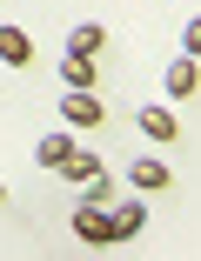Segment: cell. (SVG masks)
<instances>
[{
	"label": "cell",
	"instance_id": "6da1fadb",
	"mask_svg": "<svg viewBox=\"0 0 201 261\" xmlns=\"http://www.w3.org/2000/svg\"><path fill=\"white\" fill-rule=\"evenodd\" d=\"M61 121H67V127H100V121H108V100H100L94 87H67Z\"/></svg>",
	"mask_w": 201,
	"mask_h": 261
},
{
	"label": "cell",
	"instance_id": "7a4b0ae2",
	"mask_svg": "<svg viewBox=\"0 0 201 261\" xmlns=\"http://www.w3.org/2000/svg\"><path fill=\"white\" fill-rule=\"evenodd\" d=\"M74 234H81V241H94V248H108V241H114V228H108V207H100L94 194L74 207Z\"/></svg>",
	"mask_w": 201,
	"mask_h": 261
},
{
	"label": "cell",
	"instance_id": "3957f363",
	"mask_svg": "<svg viewBox=\"0 0 201 261\" xmlns=\"http://www.w3.org/2000/svg\"><path fill=\"white\" fill-rule=\"evenodd\" d=\"M194 87H201V67H194V54H174V61H168V94H174V100H188Z\"/></svg>",
	"mask_w": 201,
	"mask_h": 261
},
{
	"label": "cell",
	"instance_id": "277c9868",
	"mask_svg": "<svg viewBox=\"0 0 201 261\" xmlns=\"http://www.w3.org/2000/svg\"><path fill=\"white\" fill-rule=\"evenodd\" d=\"M67 154H74V141H67V134L54 127V134H40V147H34V161H40L47 174H61V168H67Z\"/></svg>",
	"mask_w": 201,
	"mask_h": 261
},
{
	"label": "cell",
	"instance_id": "5b68a950",
	"mask_svg": "<svg viewBox=\"0 0 201 261\" xmlns=\"http://www.w3.org/2000/svg\"><path fill=\"white\" fill-rule=\"evenodd\" d=\"M74 188H87V181H100V174H108V161H100V154H87V147H74L67 154V168H61Z\"/></svg>",
	"mask_w": 201,
	"mask_h": 261
},
{
	"label": "cell",
	"instance_id": "8992f818",
	"mask_svg": "<svg viewBox=\"0 0 201 261\" xmlns=\"http://www.w3.org/2000/svg\"><path fill=\"white\" fill-rule=\"evenodd\" d=\"M128 181H134V194H161L174 174H168V161H134V168H128Z\"/></svg>",
	"mask_w": 201,
	"mask_h": 261
},
{
	"label": "cell",
	"instance_id": "52a82bcc",
	"mask_svg": "<svg viewBox=\"0 0 201 261\" xmlns=\"http://www.w3.org/2000/svg\"><path fill=\"white\" fill-rule=\"evenodd\" d=\"M34 61V40L20 27H0V67H27Z\"/></svg>",
	"mask_w": 201,
	"mask_h": 261
},
{
	"label": "cell",
	"instance_id": "ba28073f",
	"mask_svg": "<svg viewBox=\"0 0 201 261\" xmlns=\"http://www.w3.org/2000/svg\"><path fill=\"white\" fill-rule=\"evenodd\" d=\"M141 134H147V141H174V134H181V121L155 100V108H141Z\"/></svg>",
	"mask_w": 201,
	"mask_h": 261
},
{
	"label": "cell",
	"instance_id": "9c48e42d",
	"mask_svg": "<svg viewBox=\"0 0 201 261\" xmlns=\"http://www.w3.org/2000/svg\"><path fill=\"white\" fill-rule=\"evenodd\" d=\"M100 47H108V27H100V20H81L67 34V54H100Z\"/></svg>",
	"mask_w": 201,
	"mask_h": 261
},
{
	"label": "cell",
	"instance_id": "30bf717a",
	"mask_svg": "<svg viewBox=\"0 0 201 261\" xmlns=\"http://www.w3.org/2000/svg\"><path fill=\"white\" fill-rule=\"evenodd\" d=\"M141 221H147V207H141V201H121L114 215H108V228H114V241H128V234H141Z\"/></svg>",
	"mask_w": 201,
	"mask_h": 261
},
{
	"label": "cell",
	"instance_id": "8fae6325",
	"mask_svg": "<svg viewBox=\"0 0 201 261\" xmlns=\"http://www.w3.org/2000/svg\"><path fill=\"white\" fill-rule=\"evenodd\" d=\"M94 74H100L94 54H67V61H61V81H67V87H94Z\"/></svg>",
	"mask_w": 201,
	"mask_h": 261
},
{
	"label": "cell",
	"instance_id": "7c38bea8",
	"mask_svg": "<svg viewBox=\"0 0 201 261\" xmlns=\"http://www.w3.org/2000/svg\"><path fill=\"white\" fill-rule=\"evenodd\" d=\"M181 47H188V54H201V20H188V27H181Z\"/></svg>",
	"mask_w": 201,
	"mask_h": 261
},
{
	"label": "cell",
	"instance_id": "4fadbf2b",
	"mask_svg": "<svg viewBox=\"0 0 201 261\" xmlns=\"http://www.w3.org/2000/svg\"><path fill=\"white\" fill-rule=\"evenodd\" d=\"M0 201H7V188H0Z\"/></svg>",
	"mask_w": 201,
	"mask_h": 261
}]
</instances>
